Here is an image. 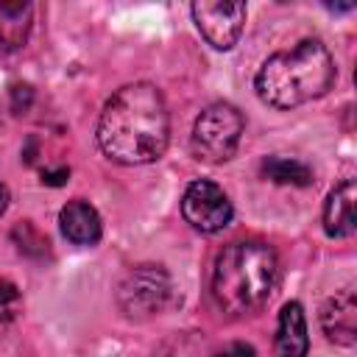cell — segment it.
Wrapping results in <instances>:
<instances>
[{
	"label": "cell",
	"instance_id": "1",
	"mask_svg": "<svg viewBox=\"0 0 357 357\" xmlns=\"http://www.w3.org/2000/svg\"><path fill=\"white\" fill-rule=\"evenodd\" d=\"M98 148L117 165H151L170 142V112L165 95L151 81L120 86L103 106L95 128Z\"/></svg>",
	"mask_w": 357,
	"mask_h": 357
},
{
	"label": "cell",
	"instance_id": "2",
	"mask_svg": "<svg viewBox=\"0 0 357 357\" xmlns=\"http://www.w3.org/2000/svg\"><path fill=\"white\" fill-rule=\"evenodd\" d=\"M335 81L337 67L329 47L321 39H301L290 50H279L259 64L254 92L265 106L290 112L324 98Z\"/></svg>",
	"mask_w": 357,
	"mask_h": 357
},
{
	"label": "cell",
	"instance_id": "3",
	"mask_svg": "<svg viewBox=\"0 0 357 357\" xmlns=\"http://www.w3.org/2000/svg\"><path fill=\"white\" fill-rule=\"evenodd\" d=\"M279 282V257L262 240H234L223 245L212 265L209 290L229 318L259 312Z\"/></svg>",
	"mask_w": 357,
	"mask_h": 357
},
{
	"label": "cell",
	"instance_id": "4",
	"mask_svg": "<svg viewBox=\"0 0 357 357\" xmlns=\"http://www.w3.org/2000/svg\"><path fill=\"white\" fill-rule=\"evenodd\" d=\"M245 131V117L234 103L215 100L192 123L190 134V151L198 162L206 165H223L237 153L240 137Z\"/></svg>",
	"mask_w": 357,
	"mask_h": 357
},
{
	"label": "cell",
	"instance_id": "5",
	"mask_svg": "<svg viewBox=\"0 0 357 357\" xmlns=\"http://www.w3.org/2000/svg\"><path fill=\"white\" fill-rule=\"evenodd\" d=\"M117 307L131 321H145L159 315L173 296L170 273L162 265H134L123 273L117 284Z\"/></svg>",
	"mask_w": 357,
	"mask_h": 357
},
{
	"label": "cell",
	"instance_id": "6",
	"mask_svg": "<svg viewBox=\"0 0 357 357\" xmlns=\"http://www.w3.org/2000/svg\"><path fill=\"white\" fill-rule=\"evenodd\" d=\"M181 218L195 231L215 234L231 223L234 206L220 184H215L212 178H195L187 184V190L181 195Z\"/></svg>",
	"mask_w": 357,
	"mask_h": 357
},
{
	"label": "cell",
	"instance_id": "7",
	"mask_svg": "<svg viewBox=\"0 0 357 357\" xmlns=\"http://www.w3.org/2000/svg\"><path fill=\"white\" fill-rule=\"evenodd\" d=\"M190 14L215 50H231L243 36L248 8L240 0H198L190 6Z\"/></svg>",
	"mask_w": 357,
	"mask_h": 357
},
{
	"label": "cell",
	"instance_id": "8",
	"mask_svg": "<svg viewBox=\"0 0 357 357\" xmlns=\"http://www.w3.org/2000/svg\"><path fill=\"white\" fill-rule=\"evenodd\" d=\"M321 329L326 340L337 346H354L357 340V296L351 287L337 290L321 307Z\"/></svg>",
	"mask_w": 357,
	"mask_h": 357
},
{
	"label": "cell",
	"instance_id": "9",
	"mask_svg": "<svg viewBox=\"0 0 357 357\" xmlns=\"http://www.w3.org/2000/svg\"><path fill=\"white\" fill-rule=\"evenodd\" d=\"M354 201H357V184L354 178H343L340 184H335L324 201V212H321V223L326 237L332 240H343L351 237L357 229V218H354Z\"/></svg>",
	"mask_w": 357,
	"mask_h": 357
},
{
	"label": "cell",
	"instance_id": "10",
	"mask_svg": "<svg viewBox=\"0 0 357 357\" xmlns=\"http://www.w3.org/2000/svg\"><path fill=\"white\" fill-rule=\"evenodd\" d=\"M59 229L73 245H98L103 237V220L98 209L84 198H73L61 206Z\"/></svg>",
	"mask_w": 357,
	"mask_h": 357
},
{
	"label": "cell",
	"instance_id": "11",
	"mask_svg": "<svg viewBox=\"0 0 357 357\" xmlns=\"http://www.w3.org/2000/svg\"><path fill=\"white\" fill-rule=\"evenodd\" d=\"M276 357H307L310 351V335H307V318L301 301H284L276 321V337H273Z\"/></svg>",
	"mask_w": 357,
	"mask_h": 357
},
{
	"label": "cell",
	"instance_id": "12",
	"mask_svg": "<svg viewBox=\"0 0 357 357\" xmlns=\"http://www.w3.org/2000/svg\"><path fill=\"white\" fill-rule=\"evenodd\" d=\"M33 25L31 3H0V56L20 50Z\"/></svg>",
	"mask_w": 357,
	"mask_h": 357
},
{
	"label": "cell",
	"instance_id": "13",
	"mask_svg": "<svg viewBox=\"0 0 357 357\" xmlns=\"http://www.w3.org/2000/svg\"><path fill=\"white\" fill-rule=\"evenodd\" d=\"M259 173L273 184H293V187L312 184V167L298 159H287V156H265L259 162Z\"/></svg>",
	"mask_w": 357,
	"mask_h": 357
},
{
	"label": "cell",
	"instance_id": "14",
	"mask_svg": "<svg viewBox=\"0 0 357 357\" xmlns=\"http://www.w3.org/2000/svg\"><path fill=\"white\" fill-rule=\"evenodd\" d=\"M11 240H14V245L20 248V254H25V257L42 259V257L50 254V243H47V237H45L31 220H20V223L11 229Z\"/></svg>",
	"mask_w": 357,
	"mask_h": 357
},
{
	"label": "cell",
	"instance_id": "15",
	"mask_svg": "<svg viewBox=\"0 0 357 357\" xmlns=\"http://www.w3.org/2000/svg\"><path fill=\"white\" fill-rule=\"evenodd\" d=\"M31 103H33V86L25 84V81H14L8 86V106H11V112L14 114H25L31 109Z\"/></svg>",
	"mask_w": 357,
	"mask_h": 357
},
{
	"label": "cell",
	"instance_id": "16",
	"mask_svg": "<svg viewBox=\"0 0 357 357\" xmlns=\"http://www.w3.org/2000/svg\"><path fill=\"white\" fill-rule=\"evenodd\" d=\"M212 357H257V349L251 343L234 340V343H226L223 349H218Z\"/></svg>",
	"mask_w": 357,
	"mask_h": 357
},
{
	"label": "cell",
	"instance_id": "17",
	"mask_svg": "<svg viewBox=\"0 0 357 357\" xmlns=\"http://www.w3.org/2000/svg\"><path fill=\"white\" fill-rule=\"evenodd\" d=\"M14 298H20L17 284L8 282V279H0V304H8V301H14Z\"/></svg>",
	"mask_w": 357,
	"mask_h": 357
},
{
	"label": "cell",
	"instance_id": "18",
	"mask_svg": "<svg viewBox=\"0 0 357 357\" xmlns=\"http://www.w3.org/2000/svg\"><path fill=\"white\" fill-rule=\"evenodd\" d=\"M67 176H70V170L61 167V170H56V173H42V181H45V184H64Z\"/></svg>",
	"mask_w": 357,
	"mask_h": 357
},
{
	"label": "cell",
	"instance_id": "19",
	"mask_svg": "<svg viewBox=\"0 0 357 357\" xmlns=\"http://www.w3.org/2000/svg\"><path fill=\"white\" fill-rule=\"evenodd\" d=\"M8 201H11V198H8V187H6L3 178H0V218H3L6 209H8Z\"/></svg>",
	"mask_w": 357,
	"mask_h": 357
}]
</instances>
